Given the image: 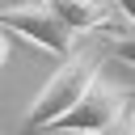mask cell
<instances>
[{
  "label": "cell",
  "mask_w": 135,
  "mask_h": 135,
  "mask_svg": "<svg viewBox=\"0 0 135 135\" xmlns=\"http://www.w3.org/2000/svg\"><path fill=\"white\" fill-rule=\"evenodd\" d=\"M97 76V55L93 51H68L63 55V63L55 68V76L34 93V101H30V110L21 114V122H17V131L21 135H34V131H46L59 114H68L72 105H76V97L89 89V80Z\"/></svg>",
  "instance_id": "1"
},
{
  "label": "cell",
  "mask_w": 135,
  "mask_h": 135,
  "mask_svg": "<svg viewBox=\"0 0 135 135\" xmlns=\"http://www.w3.org/2000/svg\"><path fill=\"white\" fill-rule=\"evenodd\" d=\"M0 30H13V34H21L25 42H34V46L59 55V59L76 46V30L63 25V17H59L46 0H21V4L0 8Z\"/></svg>",
  "instance_id": "2"
},
{
  "label": "cell",
  "mask_w": 135,
  "mask_h": 135,
  "mask_svg": "<svg viewBox=\"0 0 135 135\" xmlns=\"http://www.w3.org/2000/svg\"><path fill=\"white\" fill-rule=\"evenodd\" d=\"M122 110H131V97H127V89H118L114 80H105L101 72L89 80V89L76 97V105L68 110V114H59L46 131H63V135H72V131H101V127H110Z\"/></svg>",
  "instance_id": "3"
},
{
  "label": "cell",
  "mask_w": 135,
  "mask_h": 135,
  "mask_svg": "<svg viewBox=\"0 0 135 135\" xmlns=\"http://www.w3.org/2000/svg\"><path fill=\"white\" fill-rule=\"evenodd\" d=\"M72 135H135V110H122L110 127H101V131H72Z\"/></svg>",
  "instance_id": "4"
},
{
  "label": "cell",
  "mask_w": 135,
  "mask_h": 135,
  "mask_svg": "<svg viewBox=\"0 0 135 135\" xmlns=\"http://www.w3.org/2000/svg\"><path fill=\"white\" fill-rule=\"evenodd\" d=\"M110 51H114L122 63L135 68V34H114V38H110Z\"/></svg>",
  "instance_id": "5"
},
{
  "label": "cell",
  "mask_w": 135,
  "mask_h": 135,
  "mask_svg": "<svg viewBox=\"0 0 135 135\" xmlns=\"http://www.w3.org/2000/svg\"><path fill=\"white\" fill-rule=\"evenodd\" d=\"M4 59H8V38H4V30H0V68H4Z\"/></svg>",
  "instance_id": "6"
},
{
  "label": "cell",
  "mask_w": 135,
  "mask_h": 135,
  "mask_svg": "<svg viewBox=\"0 0 135 135\" xmlns=\"http://www.w3.org/2000/svg\"><path fill=\"white\" fill-rule=\"evenodd\" d=\"M46 4H51V8H55V4H63V0H46Z\"/></svg>",
  "instance_id": "7"
},
{
  "label": "cell",
  "mask_w": 135,
  "mask_h": 135,
  "mask_svg": "<svg viewBox=\"0 0 135 135\" xmlns=\"http://www.w3.org/2000/svg\"><path fill=\"white\" fill-rule=\"evenodd\" d=\"M97 4H105V8H110V4H114V0H97Z\"/></svg>",
  "instance_id": "8"
}]
</instances>
